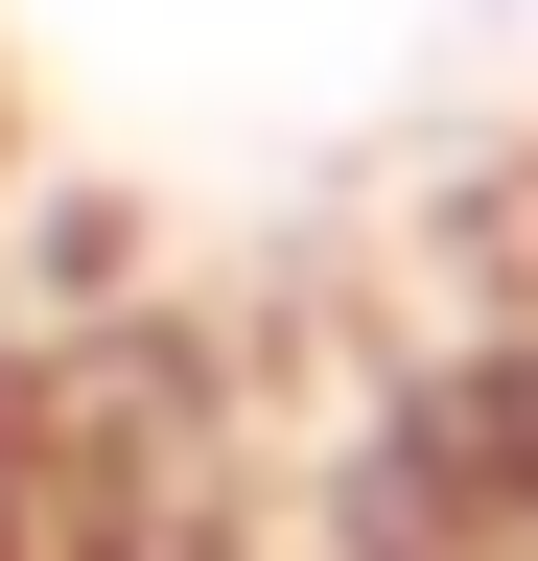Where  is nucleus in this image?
<instances>
[{
    "mask_svg": "<svg viewBox=\"0 0 538 561\" xmlns=\"http://www.w3.org/2000/svg\"><path fill=\"white\" fill-rule=\"evenodd\" d=\"M492 515H515V561H538V398H515V445H492Z\"/></svg>",
    "mask_w": 538,
    "mask_h": 561,
    "instance_id": "nucleus-1",
    "label": "nucleus"
}]
</instances>
